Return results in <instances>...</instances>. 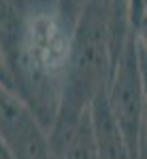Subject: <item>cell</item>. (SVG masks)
Masks as SVG:
<instances>
[{
	"label": "cell",
	"instance_id": "1",
	"mask_svg": "<svg viewBox=\"0 0 147 159\" xmlns=\"http://www.w3.org/2000/svg\"><path fill=\"white\" fill-rule=\"evenodd\" d=\"M75 25L58 4H38L22 15L0 9V34L13 91L49 132L60 106Z\"/></svg>",
	"mask_w": 147,
	"mask_h": 159
},
{
	"label": "cell",
	"instance_id": "2",
	"mask_svg": "<svg viewBox=\"0 0 147 159\" xmlns=\"http://www.w3.org/2000/svg\"><path fill=\"white\" fill-rule=\"evenodd\" d=\"M113 68V47H111L109 24L105 13L90 0L81 11L73 28V47L66 83L53 125L47 132L51 155L58 159L64 153L68 140L83 119L90 104L100 96Z\"/></svg>",
	"mask_w": 147,
	"mask_h": 159
},
{
	"label": "cell",
	"instance_id": "3",
	"mask_svg": "<svg viewBox=\"0 0 147 159\" xmlns=\"http://www.w3.org/2000/svg\"><path fill=\"white\" fill-rule=\"evenodd\" d=\"M105 100L136 159L143 125V108H145V89L139 60V43L132 34L128 36L122 53L113 61L109 83L105 89Z\"/></svg>",
	"mask_w": 147,
	"mask_h": 159
},
{
	"label": "cell",
	"instance_id": "4",
	"mask_svg": "<svg viewBox=\"0 0 147 159\" xmlns=\"http://www.w3.org/2000/svg\"><path fill=\"white\" fill-rule=\"evenodd\" d=\"M0 138L13 159H53L47 132L13 89L0 83Z\"/></svg>",
	"mask_w": 147,
	"mask_h": 159
},
{
	"label": "cell",
	"instance_id": "5",
	"mask_svg": "<svg viewBox=\"0 0 147 159\" xmlns=\"http://www.w3.org/2000/svg\"><path fill=\"white\" fill-rule=\"evenodd\" d=\"M90 125L96 147V159H135L126 136L107 106L105 91L90 104Z\"/></svg>",
	"mask_w": 147,
	"mask_h": 159
},
{
	"label": "cell",
	"instance_id": "6",
	"mask_svg": "<svg viewBox=\"0 0 147 159\" xmlns=\"http://www.w3.org/2000/svg\"><path fill=\"white\" fill-rule=\"evenodd\" d=\"M58 159H96V147H94V136H92V125H90V110L83 115L79 127L75 129L73 138L64 148Z\"/></svg>",
	"mask_w": 147,
	"mask_h": 159
},
{
	"label": "cell",
	"instance_id": "7",
	"mask_svg": "<svg viewBox=\"0 0 147 159\" xmlns=\"http://www.w3.org/2000/svg\"><path fill=\"white\" fill-rule=\"evenodd\" d=\"M128 28L139 47L147 51V0H128Z\"/></svg>",
	"mask_w": 147,
	"mask_h": 159
},
{
	"label": "cell",
	"instance_id": "8",
	"mask_svg": "<svg viewBox=\"0 0 147 159\" xmlns=\"http://www.w3.org/2000/svg\"><path fill=\"white\" fill-rule=\"evenodd\" d=\"M139 60H141V72H143V89H145V108H143V125H141V140H139V157L147 159V51L139 47Z\"/></svg>",
	"mask_w": 147,
	"mask_h": 159
},
{
	"label": "cell",
	"instance_id": "9",
	"mask_svg": "<svg viewBox=\"0 0 147 159\" xmlns=\"http://www.w3.org/2000/svg\"><path fill=\"white\" fill-rule=\"evenodd\" d=\"M87 2L90 0H56V4H58V9L62 11V15L75 25V21L79 19V15L81 11L87 7Z\"/></svg>",
	"mask_w": 147,
	"mask_h": 159
},
{
	"label": "cell",
	"instance_id": "10",
	"mask_svg": "<svg viewBox=\"0 0 147 159\" xmlns=\"http://www.w3.org/2000/svg\"><path fill=\"white\" fill-rule=\"evenodd\" d=\"M32 2L34 0H0V9L15 13V15H22V13H26L32 7Z\"/></svg>",
	"mask_w": 147,
	"mask_h": 159
},
{
	"label": "cell",
	"instance_id": "11",
	"mask_svg": "<svg viewBox=\"0 0 147 159\" xmlns=\"http://www.w3.org/2000/svg\"><path fill=\"white\" fill-rule=\"evenodd\" d=\"M0 83L13 89L11 72H9V64H7V53H4V45H2V34H0Z\"/></svg>",
	"mask_w": 147,
	"mask_h": 159
},
{
	"label": "cell",
	"instance_id": "12",
	"mask_svg": "<svg viewBox=\"0 0 147 159\" xmlns=\"http://www.w3.org/2000/svg\"><path fill=\"white\" fill-rule=\"evenodd\" d=\"M0 159H13V155L9 153V148H7V144L2 142V138H0Z\"/></svg>",
	"mask_w": 147,
	"mask_h": 159
}]
</instances>
